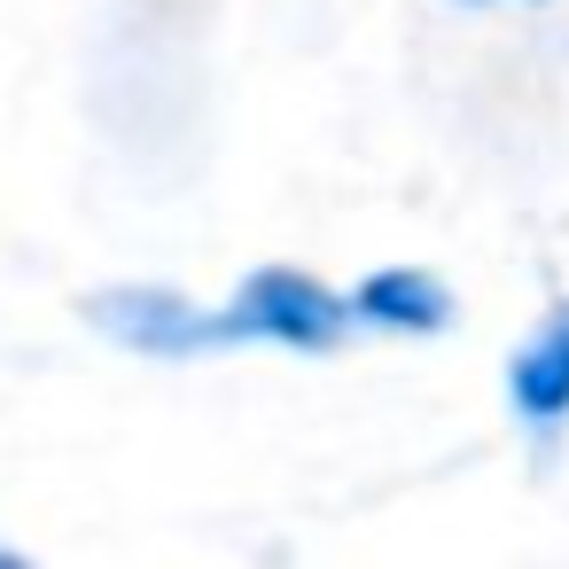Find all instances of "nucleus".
<instances>
[{
	"label": "nucleus",
	"mask_w": 569,
	"mask_h": 569,
	"mask_svg": "<svg viewBox=\"0 0 569 569\" xmlns=\"http://www.w3.org/2000/svg\"><path fill=\"white\" fill-rule=\"evenodd\" d=\"M219 312H227V343L234 351L266 343V351H305L312 359V351H336L343 336H359L351 289H328L305 266H258V273H242V289Z\"/></svg>",
	"instance_id": "1"
},
{
	"label": "nucleus",
	"mask_w": 569,
	"mask_h": 569,
	"mask_svg": "<svg viewBox=\"0 0 569 569\" xmlns=\"http://www.w3.org/2000/svg\"><path fill=\"white\" fill-rule=\"evenodd\" d=\"M87 320L110 343L141 351V359H211V351H234L227 343V312L196 305V297H180L164 281H118L102 297H87Z\"/></svg>",
	"instance_id": "2"
},
{
	"label": "nucleus",
	"mask_w": 569,
	"mask_h": 569,
	"mask_svg": "<svg viewBox=\"0 0 569 569\" xmlns=\"http://www.w3.org/2000/svg\"><path fill=\"white\" fill-rule=\"evenodd\" d=\"M507 413L522 437L553 445L569 429V305H553L515 351H507Z\"/></svg>",
	"instance_id": "3"
},
{
	"label": "nucleus",
	"mask_w": 569,
	"mask_h": 569,
	"mask_svg": "<svg viewBox=\"0 0 569 569\" xmlns=\"http://www.w3.org/2000/svg\"><path fill=\"white\" fill-rule=\"evenodd\" d=\"M351 320L359 336H445L460 320V297L429 273V266H375L351 281Z\"/></svg>",
	"instance_id": "4"
},
{
	"label": "nucleus",
	"mask_w": 569,
	"mask_h": 569,
	"mask_svg": "<svg viewBox=\"0 0 569 569\" xmlns=\"http://www.w3.org/2000/svg\"><path fill=\"white\" fill-rule=\"evenodd\" d=\"M468 9H507V0H468Z\"/></svg>",
	"instance_id": "5"
}]
</instances>
